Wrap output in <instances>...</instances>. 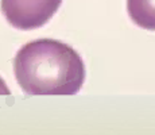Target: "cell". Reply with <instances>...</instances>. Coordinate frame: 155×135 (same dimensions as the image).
<instances>
[{"label": "cell", "instance_id": "cell-2", "mask_svg": "<svg viewBox=\"0 0 155 135\" xmlns=\"http://www.w3.org/2000/svg\"><path fill=\"white\" fill-rule=\"evenodd\" d=\"M62 0H2L0 7L7 22L19 30L45 26L58 11Z\"/></svg>", "mask_w": 155, "mask_h": 135}, {"label": "cell", "instance_id": "cell-1", "mask_svg": "<svg viewBox=\"0 0 155 135\" xmlns=\"http://www.w3.org/2000/svg\"><path fill=\"white\" fill-rule=\"evenodd\" d=\"M14 72L27 95H76L85 81V65L69 45L55 39L26 43L14 58Z\"/></svg>", "mask_w": 155, "mask_h": 135}, {"label": "cell", "instance_id": "cell-4", "mask_svg": "<svg viewBox=\"0 0 155 135\" xmlns=\"http://www.w3.org/2000/svg\"><path fill=\"white\" fill-rule=\"evenodd\" d=\"M0 95H11V91L8 89L7 84L0 79Z\"/></svg>", "mask_w": 155, "mask_h": 135}, {"label": "cell", "instance_id": "cell-3", "mask_svg": "<svg viewBox=\"0 0 155 135\" xmlns=\"http://www.w3.org/2000/svg\"><path fill=\"white\" fill-rule=\"evenodd\" d=\"M127 11L136 26L155 31V0H127Z\"/></svg>", "mask_w": 155, "mask_h": 135}]
</instances>
